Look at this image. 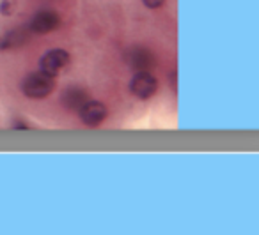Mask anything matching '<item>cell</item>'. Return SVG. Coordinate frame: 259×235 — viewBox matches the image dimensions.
Listing matches in <instances>:
<instances>
[{"label":"cell","instance_id":"obj_10","mask_svg":"<svg viewBox=\"0 0 259 235\" xmlns=\"http://www.w3.org/2000/svg\"><path fill=\"white\" fill-rule=\"evenodd\" d=\"M165 2L167 0H142V4L148 9H160V8H163Z\"/></svg>","mask_w":259,"mask_h":235},{"label":"cell","instance_id":"obj_11","mask_svg":"<svg viewBox=\"0 0 259 235\" xmlns=\"http://www.w3.org/2000/svg\"><path fill=\"white\" fill-rule=\"evenodd\" d=\"M13 129H20V131H27V129H30V126L27 124V122H23V121H15V122H13Z\"/></svg>","mask_w":259,"mask_h":235},{"label":"cell","instance_id":"obj_3","mask_svg":"<svg viewBox=\"0 0 259 235\" xmlns=\"http://www.w3.org/2000/svg\"><path fill=\"white\" fill-rule=\"evenodd\" d=\"M69 61H71V55L66 50H62V48H52V50H48L47 53L41 57L39 71H43L45 75H48V76L57 78V76L69 66Z\"/></svg>","mask_w":259,"mask_h":235},{"label":"cell","instance_id":"obj_2","mask_svg":"<svg viewBox=\"0 0 259 235\" xmlns=\"http://www.w3.org/2000/svg\"><path fill=\"white\" fill-rule=\"evenodd\" d=\"M158 80L149 71H135L130 80V92L141 101H148L158 92Z\"/></svg>","mask_w":259,"mask_h":235},{"label":"cell","instance_id":"obj_4","mask_svg":"<svg viewBox=\"0 0 259 235\" xmlns=\"http://www.w3.org/2000/svg\"><path fill=\"white\" fill-rule=\"evenodd\" d=\"M61 23L62 20L57 11H54V9H41L30 20L29 32L37 34V36H47V34L55 32L61 27Z\"/></svg>","mask_w":259,"mask_h":235},{"label":"cell","instance_id":"obj_8","mask_svg":"<svg viewBox=\"0 0 259 235\" xmlns=\"http://www.w3.org/2000/svg\"><path fill=\"white\" fill-rule=\"evenodd\" d=\"M30 37L29 29H22V27H16V29L8 30L6 34H2V43H4V51L13 50V48H18L27 44Z\"/></svg>","mask_w":259,"mask_h":235},{"label":"cell","instance_id":"obj_1","mask_svg":"<svg viewBox=\"0 0 259 235\" xmlns=\"http://www.w3.org/2000/svg\"><path fill=\"white\" fill-rule=\"evenodd\" d=\"M55 90V78L54 76L45 75L43 71L30 73L23 78L22 82V92L25 97L34 101L47 99Z\"/></svg>","mask_w":259,"mask_h":235},{"label":"cell","instance_id":"obj_9","mask_svg":"<svg viewBox=\"0 0 259 235\" xmlns=\"http://www.w3.org/2000/svg\"><path fill=\"white\" fill-rule=\"evenodd\" d=\"M15 9H16V6L13 0H2V2H0V15L2 16H13L15 15Z\"/></svg>","mask_w":259,"mask_h":235},{"label":"cell","instance_id":"obj_7","mask_svg":"<svg viewBox=\"0 0 259 235\" xmlns=\"http://www.w3.org/2000/svg\"><path fill=\"white\" fill-rule=\"evenodd\" d=\"M87 99H89L87 90L82 89V87H78V85L66 87L61 94V104L69 111H78V108L82 106Z\"/></svg>","mask_w":259,"mask_h":235},{"label":"cell","instance_id":"obj_5","mask_svg":"<svg viewBox=\"0 0 259 235\" xmlns=\"http://www.w3.org/2000/svg\"><path fill=\"white\" fill-rule=\"evenodd\" d=\"M78 117L85 128L96 129L107 121L108 117V108L105 106L101 101L87 99L82 106L78 108Z\"/></svg>","mask_w":259,"mask_h":235},{"label":"cell","instance_id":"obj_6","mask_svg":"<svg viewBox=\"0 0 259 235\" xmlns=\"http://www.w3.org/2000/svg\"><path fill=\"white\" fill-rule=\"evenodd\" d=\"M124 58L134 71H151L156 66L155 53L146 46H132L124 53Z\"/></svg>","mask_w":259,"mask_h":235},{"label":"cell","instance_id":"obj_12","mask_svg":"<svg viewBox=\"0 0 259 235\" xmlns=\"http://www.w3.org/2000/svg\"><path fill=\"white\" fill-rule=\"evenodd\" d=\"M0 51H4V43H2V36H0Z\"/></svg>","mask_w":259,"mask_h":235}]
</instances>
